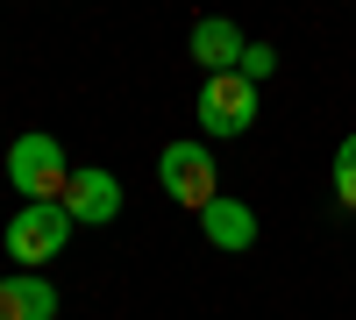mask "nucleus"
Here are the masks:
<instances>
[{"label":"nucleus","instance_id":"8","mask_svg":"<svg viewBox=\"0 0 356 320\" xmlns=\"http://www.w3.org/2000/svg\"><path fill=\"white\" fill-rule=\"evenodd\" d=\"M0 320H57V292H50V278H36V271L0 278Z\"/></svg>","mask_w":356,"mask_h":320},{"label":"nucleus","instance_id":"10","mask_svg":"<svg viewBox=\"0 0 356 320\" xmlns=\"http://www.w3.org/2000/svg\"><path fill=\"white\" fill-rule=\"evenodd\" d=\"M235 71H243V78H271L278 71V50L271 43H243V65H235Z\"/></svg>","mask_w":356,"mask_h":320},{"label":"nucleus","instance_id":"1","mask_svg":"<svg viewBox=\"0 0 356 320\" xmlns=\"http://www.w3.org/2000/svg\"><path fill=\"white\" fill-rule=\"evenodd\" d=\"M72 207L65 199H22V214L8 221V256H15V271H43L57 249L72 242Z\"/></svg>","mask_w":356,"mask_h":320},{"label":"nucleus","instance_id":"3","mask_svg":"<svg viewBox=\"0 0 356 320\" xmlns=\"http://www.w3.org/2000/svg\"><path fill=\"white\" fill-rule=\"evenodd\" d=\"M200 128L207 135H250L257 128V78L207 71V85H200Z\"/></svg>","mask_w":356,"mask_h":320},{"label":"nucleus","instance_id":"5","mask_svg":"<svg viewBox=\"0 0 356 320\" xmlns=\"http://www.w3.org/2000/svg\"><path fill=\"white\" fill-rule=\"evenodd\" d=\"M65 207H72V221H86V228H107L114 214H122V178L100 171V164H79L72 185H65Z\"/></svg>","mask_w":356,"mask_h":320},{"label":"nucleus","instance_id":"2","mask_svg":"<svg viewBox=\"0 0 356 320\" xmlns=\"http://www.w3.org/2000/svg\"><path fill=\"white\" fill-rule=\"evenodd\" d=\"M72 171L79 164H65V142H57V135H22L8 150V178H15L22 199H65Z\"/></svg>","mask_w":356,"mask_h":320},{"label":"nucleus","instance_id":"4","mask_svg":"<svg viewBox=\"0 0 356 320\" xmlns=\"http://www.w3.org/2000/svg\"><path fill=\"white\" fill-rule=\"evenodd\" d=\"M157 178H164V192H171L186 214H200L207 199L221 192V185H214V157H207V142H164Z\"/></svg>","mask_w":356,"mask_h":320},{"label":"nucleus","instance_id":"9","mask_svg":"<svg viewBox=\"0 0 356 320\" xmlns=\"http://www.w3.org/2000/svg\"><path fill=\"white\" fill-rule=\"evenodd\" d=\"M328 171H335V199L356 214V135H342V150H335V164H328Z\"/></svg>","mask_w":356,"mask_h":320},{"label":"nucleus","instance_id":"7","mask_svg":"<svg viewBox=\"0 0 356 320\" xmlns=\"http://www.w3.org/2000/svg\"><path fill=\"white\" fill-rule=\"evenodd\" d=\"M200 235L214 242V249H250V242H257V214L243 207V199L214 192V199L200 207Z\"/></svg>","mask_w":356,"mask_h":320},{"label":"nucleus","instance_id":"6","mask_svg":"<svg viewBox=\"0 0 356 320\" xmlns=\"http://www.w3.org/2000/svg\"><path fill=\"white\" fill-rule=\"evenodd\" d=\"M243 28H235L228 15H200L193 22V65L200 71H235V65H243Z\"/></svg>","mask_w":356,"mask_h":320}]
</instances>
